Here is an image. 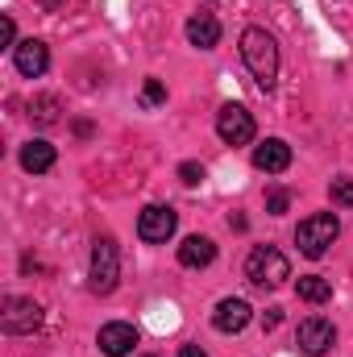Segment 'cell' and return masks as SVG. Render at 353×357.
Here are the masks:
<instances>
[{
	"instance_id": "6da1fadb",
	"label": "cell",
	"mask_w": 353,
	"mask_h": 357,
	"mask_svg": "<svg viewBox=\"0 0 353 357\" xmlns=\"http://www.w3.org/2000/svg\"><path fill=\"white\" fill-rule=\"evenodd\" d=\"M241 59H246V67H250L258 88L262 91L274 88V79H278V42L266 33L262 25H250L241 33Z\"/></svg>"
},
{
	"instance_id": "7a4b0ae2",
	"label": "cell",
	"mask_w": 353,
	"mask_h": 357,
	"mask_svg": "<svg viewBox=\"0 0 353 357\" xmlns=\"http://www.w3.org/2000/svg\"><path fill=\"white\" fill-rule=\"evenodd\" d=\"M117 278H121V245H117V237H96L91 266H88V291L91 295H112Z\"/></svg>"
},
{
	"instance_id": "3957f363",
	"label": "cell",
	"mask_w": 353,
	"mask_h": 357,
	"mask_svg": "<svg viewBox=\"0 0 353 357\" xmlns=\"http://www.w3.org/2000/svg\"><path fill=\"white\" fill-rule=\"evenodd\" d=\"M337 233H341L337 212H312L308 220H299V229H295V245H299L303 258H324V250L337 241Z\"/></svg>"
},
{
	"instance_id": "277c9868",
	"label": "cell",
	"mask_w": 353,
	"mask_h": 357,
	"mask_svg": "<svg viewBox=\"0 0 353 357\" xmlns=\"http://www.w3.org/2000/svg\"><path fill=\"white\" fill-rule=\"evenodd\" d=\"M246 278H250L254 287H262V291H274V287H283V282L291 278V262H287V254H278L274 245H258V250H250V258H246Z\"/></svg>"
},
{
	"instance_id": "5b68a950",
	"label": "cell",
	"mask_w": 353,
	"mask_h": 357,
	"mask_svg": "<svg viewBox=\"0 0 353 357\" xmlns=\"http://www.w3.org/2000/svg\"><path fill=\"white\" fill-rule=\"evenodd\" d=\"M0 328L8 337H33L42 328V307L33 299H21V295H8L0 303Z\"/></svg>"
},
{
	"instance_id": "8992f818",
	"label": "cell",
	"mask_w": 353,
	"mask_h": 357,
	"mask_svg": "<svg viewBox=\"0 0 353 357\" xmlns=\"http://www.w3.org/2000/svg\"><path fill=\"white\" fill-rule=\"evenodd\" d=\"M216 133H220L225 146H250L254 133H258L254 112H250L246 104H225V108L216 112Z\"/></svg>"
},
{
	"instance_id": "52a82bcc",
	"label": "cell",
	"mask_w": 353,
	"mask_h": 357,
	"mask_svg": "<svg viewBox=\"0 0 353 357\" xmlns=\"http://www.w3.org/2000/svg\"><path fill=\"white\" fill-rule=\"evenodd\" d=\"M175 229H179V212L167 208V204H150V208H142V216H137V237H142L146 245L171 241Z\"/></svg>"
},
{
	"instance_id": "ba28073f",
	"label": "cell",
	"mask_w": 353,
	"mask_h": 357,
	"mask_svg": "<svg viewBox=\"0 0 353 357\" xmlns=\"http://www.w3.org/2000/svg\"><path fill=\"white\" fill-rule=\"evenodd\" d=\"M295 345L308 357H324L333 345H337V328L324 320V316H308L299 328H295Z\"/></svg>"
},
{
	"instance_id": "9c48e42d",
	"label": "cell",
	"mask_w": 353,
	"mask_h": 357,
	"mask_svg": "<svg viewBox=\"0 0 353 357\" xmlns=\"http://www.w3.org/2000/svg\"><path fill=\"white\" fill-rule=\"evenodd\" d=\"M137 328L133 324H125V320H112V324H104L100 328V337H96V345H100V354L104 357H129L137 349Z\"/></svg>"
},
{
	"instance_id": "30bf717a",
	"label": "cell",
	"mask_w": 353,
	"mask_h": 357,
	"mask_svg": "<svg viewBox=\"0 0 353 357\" xmlns=\"http://www.w3.org/2000/svg\"><path fill=\"white\" fill-rule=\"evenodd\" d=\"M13 63H17V71H21L25 79H38V75H46V67H50V46L38 42V38H25V42H17Z\"/></svg>"
},
{
	"instance_id": "8fae6325",
	"label": "cell",
	"mask_w": 353,
	"mask_h": 357,
	"mask_svg": "<svg viewBox=\"0 0 353 357\" xmlns=\"http://www.w3.org/2000/svg\"><path fill=\"white\" fill-rule=\"evenodd\" d=\"M250 320H254V307H250L246 299H220V303H216V312H212V328H216V333H225V337L241 333Z\"/></svg>"
},
{
	"instance_id": "7c38bea8",
	"label": "cell",
	"mask_w": 353,
	"mask_h": 357,
	"mask_svg": "<svg viewBox=\"0 0 353 357\" xmlns=\"http://www.w3.org/2000/svg\"><path fill=\"white\" fill-rule=\"evenodd\" d=\"M254 167L266 175H283L291 167V146L283 137H266L262 146H254Z\"/></svg>"
},
{
	"instance_id": "4fadbf2b",
	"label": "cell",
	"mask_w": 353,
	"mask_h": 357,
	"mask_svg": "<svg viewBox=\"0 0 353 357\" xmlns=\"http://www.w3.org/2000/svg\"><path fill=\"white\" fill-rule=\"evenodd\" d=\"M187 42H191L195 50H212V46L220 42V21H216L212 13H191V17H187Z\"/></svg>"
},
{
	"instance_id": "5bb4252c",
	"label": "cell",
	"mask_w": 353,
	"mask_h": 357,
	"mask_svg": "<svg viewBox=\"0 0 353 357\" xmlns=\"http://www.w3.org/2000/svg\"><path fill=\"white\" fill-rule=\"evenodd\" d=\"M212 258H216V245H212V237H187L183 245H179V266H187V270H204V266H212Z\"/></svg>"
},
{
	"instance_id": "9a60e30c",
	"label": "cell",
	"mask_w": 353,
	"mask_h": 357,
	"mask_svg": "<svg viewBox=\"0 0 353 357\" xmlns=\"http://www.w3.org/2000/svg\"><path fill=\"white\" fill-rule=\"evenodd\" d=\"M21 167H25L29 175H46V171L54 167V146L42 142V137L25 142V146H21Z\"/></svg>"
},
{
	"instance_id": "2e32d148",
	"label": "cell",
	"mask_w": 353,
	"mask_h": 357,
	"mask_svg": "<svg viewBox=\"0 0 353 357\" xmlns=\"http://www.w3.org/2000/svg\"><path fill=\"white\" fill-rule=\"evenodd\" d=\"M295 291H299L303 303H329V299H333V282L320 278V274H303V278L295 282Z\"/></svg>"
},
{
	"instance_id": "e0dca14e",
	"label": "cell",
	"mask_w": 353,
	"mask_h": 357,
	"mask_svg": "<svg viewBox=\"0 0 353 357\" xmlns=\"http://www.w3.org/2000/svg\"><path fill=\"white\" fill-rule=\"evenodd\" d=\"M59 112H63V104H59V96H38V100L29 104V116H33V125H42V129H50V125H59Z\"/></svg>"
},
{
	"instance_id": "ac0fdd59",
	"label": "cell",
	"mask_w": 353,
	"mask_h": 357,
	"mask_svg": "<svg viewBox=\"0 0 353 357\" xmlns=\"http://www.w3.org/2000/svg\"><path fill=\"white\" fill-rule=\"evenodd\" d=\"M142 104H146V108H158V104H167V84L150 75V79H146V88H142Z\"/></svg>"
},
{
	"instance_id": "d6986e66",
	"label": "cell",
	"mask_w": 353,
	"mask_h": 357,
	"mask_svg": "<svg viewBox=\"0 0 353 357\" xmlns=\"http://www.w3.org/2000/svg\"><path fill=\"white\" fill-rule=\"evenodd\" d=\"M329 195H333V204H353V178L350 175H341V178H333V187H329Z\"/></svg>"
},
{
	"instance_id": "ffe728a7",
	"label": "cell",
	"mask_w": 353,
	"mask_h": 357,
	"mask_svg": "<svg viewBox=\"0 0 353 357\" xmlns=\"http://www.w3.org/2000/svg\"><path fill=\"white\" fill-rule=\"evenodd\" d=\"M287 208H291V191H283V187H278V191H270V195H266V212H270V216H283Z\"/></svg>"
},
{
	"instance_id": "44dd1931",
	"label": "cell",
	"mask_w": 353,
	"mask_h": 357,
	"mask_svg": "<svg viewBox=\"0 0 353 357\" xmlns=\"http://www.w3.org/2000/svg\"><path fill=\"white\" fill-rule=\"evenodd\" d=\"M179 178H183L187 187H195V183H204V167H200V162H179Z\"/></svg>"
},
{
	"instance_id": "7402d4cb",
	"label": "cell",
	"mask_w": 353,
	"mask_h": 357,
	"mask_svg": "<svg viewBox=\"0 0 353 357\" xmlns=\"http://www.w3.org/2000/svg\"><path fill=\"white\" fill-rule=\"evenodd\" d=\"M0 42H4V50H17V46H13V42H17V25H13V17L0 21Z\"/></svg>"
},
{
	"instance_id": "603a6c76",
	"label": "cell",
	"mask_w": 353,
	"mask_h": 357,
	"mask_svg": "<svg viewBox=\"0 0 353 357\" xmlns=\"http://www.w3.org/2000/svg\"><path fill=\"white\" fill-rule=\"evenodd\" d=\"M278 320H283V307H266V312H262V328H266V333H274V328H278Z\"/></svg>"
},
{
	"instance_id": "cb8c5ba5",
	"label": "cell",
	"mask_w": 353,
	"mask_h": 357,
	"mask_svg": "<svg viewBox=\"0 0 353 357\" xmlns=\"http://www.w3.org/2000/svg\"><path fill=\"white\" fill-rule=\"evenodd\" d=\"M179 357H208V354H204L200 345H183V349H179Z\"/></svg>"
},
{
	"instance_id": "d4e9b609",
	"label": "cell",
	"mask_w": 353,
	"mask_h": 357,
	"mask_svg": "<svg viewBox=\"0 0 353 357\" xmlns=\"http://www.w3.org/2000/svg\"><path fill=\"white\" fill-rule=\"evenodd\" d=\"M38 4H42V8H46V13H54V8H59V4H63V0H38Z\"/></svg>"
}]
</instances>
